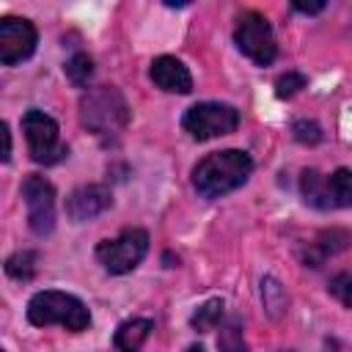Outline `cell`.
I'll use <instances>...</instances> for the list:
<instances>
[{
    "label": "cell",
    "instance_id": "14",
    "mask_svg": "<svg viewBox=\"0 0 352 352\" xmlns=\"http://www.w3.org/2000/svg\"><path fill=\"white\" fill-rule=\"evenodd\" d=\"M261 302H264V311L270 319H280L286 314L289 297H286V289L280 286L278 278H272V275L261 278Z\"/></svg>",
    "mask_w": 352,
    "mask_h": 352
},
{
    "label": "cell",
    "instance_id": "16",
    "mask_svg": "<svg viewBox=\"0 0 352 352\" xmlns=\"http://www.w3.org/2000/svg\"><path fill=\"white\" fill-rule=\"evenodd\" d=\"M223 300L220 297H212V300H206L192 316H190V327L192 330H198V333H209V330H214L217 324H220V319H223Z\"/></svg>",
    "mask_w": 352,
    "mask_h": 352
},
{
    "label": "cell",
    "instance_id": "17",
    "mask_svg": "<svg viewBox=\"0 0 352 352\" xmlns=\"http://www.w3.org/2000/svg\"><path fill=\"white\" fill-rule=\"evenodd\" d=\"M327 187H330L333 206H352V170L349 168H338L336 173H330Z\"/></svg>",
    "mask_w": 352,
    "mask_h": 352
},
{
    "label": "cell",
    "instance_id": "11",
    "mask_svg": "<svg viewBox=\"0 0 352 352\" xmlns=\"http://www.w3.org/2000/svg\"><path fill=\"white\" fill-rule=\"evenodd\" d=\"M148 74H151L154 85L168 91V94H190L192 91V77L179 58H170V55L154 58Z\"/></svg>",
    "mask_w": 352,
    "mask_h": 352
},
{
    "label": "cell",
    "instance_id": "15",
    "mask_svg": "<svg viewBox=\"0 0 352 352\" xmlns=\"http://www.w3.org/2000/svg\"><path fill=\"white\" fill-rule=\"evenodd\" d=\"M349 245H352V234H349L346 228H327V231H322V234L316 236V242H314V250H316L314 267H319V261H322L324 256L341 253V250H346Z\"/></svg>",
    "mask_w": 352,
    "mask_h": 352
},
{
    "label": "cell",
    "instance_id": "18",
    "mask_svg": "<svg viewBox=\"0 0 352 352\" xmlns=\"http://www.w3.org/2000/svg\"><path fill=\"white\" fill-rule=\"evenodd\" d=\"M6 272L11 278H16V280L33 278V272H36V253L33 250H19V253L8 256L6 258Z\"/></svg>",
    "mask_w": 352,
    "mask_h": 352
},
{
    "label": "cell",
    "instance_id": "7",
    "mask_svg": "<svg viewBox=\"0 0 352 352\" xmlns=\"http://www.w3.org/2000/svg\"><path fill=\"white\" fill-rule=\"evenodd\" d=\"M182 126L195 140H212L220 135H231L239 126V113L236 107L223 102H201L184 113Z\"/></svg>",
    "mask_w": 352,
    "mask_h": 352
},
{
    "label": "cell",
    "instance_id": "26",
    "mask_svg": "<svg viewBox=\"0 0 352 352\" xmlns=\"http://www.w3.org/2000/svg\"><path fill=\"white\" fill-rule=\"evenodd\" d=\"M187 352H204V346H198V344H195V346H190Z\"/></svg>",
    "mask_w": 352,
    "mask_h": 352
},
{
    "label": "cell",
    "instance_id": "12",
    "mask_svg": "<svg viewBox=\"0 0 352 352\" xmlns=\"http://www.w3.org/2000/svg\"><path fill=\"white\" fill-rule=\"evenodd\" d=\"M151 330H154L151 319H126V322L118 324V330L113 336V344H116L118 352H138L146 344V338L151 336Z\"/></svg>",
    "mask_w": 352,
    "mask_h": 352
},
{
    "label": "cell",
    "instance_id": "8",
    "mask_svg": "<svg viewBox=\"0 0 352 352\" xmlns=\"http://www.w3.org/2000/svg\"><path fill=\"white\" fill-rule=\"evenodd\" d=\"M22 198L28 206V226L33 228V234L47 236L55 228V187L38 176L30 173L22 182Z\"/></svg>",
    "mask_w": 352,
    "mask_h": 352
},
{
    "label": "cell",
    "instance_id": "22",
    "mask_svg": "<svg viewBox=\"0 0 352 352\" xmlns=\"http://www.w3.org/2000/svg\"><path fill=\"white\" fill-rule=\"evenodd\" d=\"M292 135H294V140H300L305 146H316L322 140V126L311 118H300L292 124Z\"/></svg>",
    "mask_w": 352,
    "mask_h": 352
},
{
    "label": "cell",
    "instance_id": "19",
    "mask_svg": "<svg viewBox=\"0 0 352 352\" xmlns=\"http://www.w3.org/2000/svg\"><path fill=\"white\" fill-rule=\"evenodd\" d=\"M66 77L77 85V88H82V85H88V80H91V74H94V60L85 55V52H77V55H72L69 60H66Z\"/></svg>",
    "mask_w": 352,
    "mask_h": 352
},
{
    "label": "cell",
    "instance_id": "5",
    "mask_svg": "<svg viewBox=\"0 0 352 352\" xmlns=\"http://www.w3.org/2000/svg\"><path fill=\"white\" fill-rule=\"evenodd\" d=\"M146 250H148V234L143 228H124L116 239H104L96 245V258L107 272L124 275L143 261Z\"/></svg>",
    "mask_w": 352,
    "mask_h": 352
},
{
    "label": "cell",
    "instance_id": "13",
    "mask_svg": "<svg viewBox=\"0 0 352 352\" xmlns=\"http://www.w3.org/2000/svg\"><path fill=\"white\" fill-rule=\"evenodd\" d=\"M300 190H302V198L305 204L316 206V209H330L333 201H330V187H327V176H322L319 170L308 168L302 170L300 176Z\"/></svg>",
    "mask_w": 352,
    "mask_h": 352
},
{
    "label": "cell",
    "instance_id": "2",
    "mask_svg": "<svg viewBox=\"0 0 352 352\" xmlns=\"http://www.w3.org/2000/svg\"><path fill=\"white\" fill-rule=\"evenodd\" d=\"M129 121V107H126V99L118 88L113 85H99V88H91L82 94L80 99V124L99 135V138H107V135H116L126 126Z\"/></svg>",
    "mask_w": 352,
    "mask_h": 352
},
{
    "label": "cell",
    "instance_id": "25",
    "mask_svg": "<svg viewBox=\"0 0 352 352\" xmlns=\"http://www.w3.org/2000/svg\"><path fill=\"white\" fill-rule=\"evenodd\" d=\"M0 132H3V160L8 162V157H11V132H8V124H3Z\"/></svg>",
    "mask_w": 352,
    "mask_h": 352
},
{
    "label": "cell",
    "instance_id": "21",
    "mask_svg": "<svg viewBox=\"0 0 352 352\" xmlns=\"http://www.w3.org/2000/svg\"><path fill=\"white\" fill-rule=\"evenodd\" d=\"M302 88H305V74H300V72H286L275 80V96L278 99H292Z\"/></svg>",
    "mask_w": 352,
    "mask_h": 352
},
{
    "label": "cell",
    "instance_id": "1",
    "mask_svg": "<svg viewBox=\"0 0 352 352\" xmlns=\"http://www.w3.org/2000/svg\"><path fill=\"white\" fill-rule=\"evenodd\" d=\"M253 170V160L239 148H226L206 154L192 168V184L204 198H220L248 182Z\"/></svg>",
    "mask_w": 352,
    "mask_h": 352
},
{
    "label": "cell",
    "instance_id": "6",
    "mask_svg": "<svg viewBox=\"0 0 352 352\" xmlns=\"http://www.w3.org/2000/svg\"><path fill=\"white\" fill-rule=\"evenodd\" d=\"M234 41H236L239 52L248 55V58H250L253 63H258V66L272 63L275 55H278L275 33H272L267 16L258 14V11H245V14L236 19Z\"/></svg>",
    "mask_w": 352,
    "mask_h": 352
},
{
    "label": "cell",
    "instance_id": "4",
    "mask_svg": "<svg viewBox=\"0 0 352 352\" xmlns=\"http://www.w3.org/2000/svg\"><path fill=\"white\" fill-rule=\"evenodd\" d=\"M22 132L28 140L30 160L38 165H55L69 154V148L60 143L55 118L47 116L44 110H28L22 116Z\"/></svg>",
    "mask_w": 352,
    "mask_h": 352
},
{
    "label": "cell",
    "instance_id": "3",
    "mask_svg": "<svg viewBox=\"0 0 352 352\" xmlns=\"http://www.w3.org/2000/svg\"><path fill=\"white\" fill-rule=\"evenodd\" d=\"M28 319L36 327H47V324H63L72 333H80L91 324V314L82 305V300H77L74 294L58 292V289H47V292H36L28 302Z\"/></svg>",
    "mask_w": 352,
    "mask_h": 352
},
{
    "label": "cell",
    "instance_id": "23",
    "mask_svg": "<svg viewBox=\"0 0 352 352\" xmlns=\"http://www.w3.org/2000/svg\"><path fill=\"white\" fill-rule=\"evenodd\" d=\"M327 292H330L341 305L352 308V272H341V275H336V278L330 280Z\"/></svg>",
    "mask_w": 352,
    "mask_h": 352
},
{
    "label": "cell",
    "instance_id": "9",
    "mask_svg": "<svg viewBox=\"0 0 352 352\" xmlns=\"http://www.w3.org/2000/svg\"><path fill=\"white\" fill-rule=\"evenodd\" d=\"M36 41H38V33L30 19H19V16L0 19V63L3 66H14L30 58L36 50Z\"/></svg>",
    "mask_w": 352,
    "mask_h": 352
},
{
    "label": "cell",
    "instance_id": "24",
    "mask_svg": "<svg viewBox=\"0 0 352 352\" xmlns=\"http://www.w3.org/2000/svg\"><path fill=\"white\" fill-rule=\"evenodd\" d=\"M324 8V3H294V11H302V14H319Z\"/></svg>",
    "mask_w": 352,
    "mask_h": 352
},
{
    "label": "cell",
    "instance_id": "10",
    "mask_svg": "<svg viewBox=\"0 0 352 352\" xmlns=\"http://www.w3.org/2000/svg\"><path fill=\"white\" fill-rule=\"evenodd\" d=\"M113 204V195L104 184H82L77 190L69 192L66 198V214L74 223H85L96 214H102L107 206Z\"/></svg>",
    "mask_w": 352,
    "mask_h": 352
},
{
    "label": "cell",
    "instance_id": "20",
    "mask_svg": "<svg viewBox=\"0 0 352 352\" xmlns=\"http://www.w3.org/2000/svg\"><path fill=\"white\" fill-rule=\"evenodd\" d=\"M217 349H220V352H250V349H248V341H245V336H242L239 322H228V324L220 330Z\"/></svg>",
    "mask_w": 352,
    "mask_h": 352
}]
</instances>
